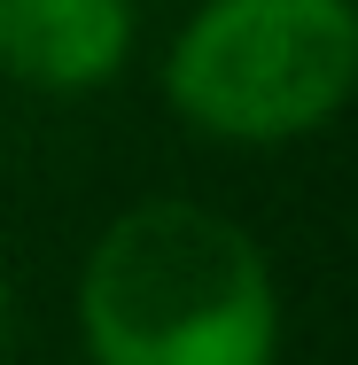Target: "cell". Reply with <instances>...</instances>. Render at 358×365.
<instances>
[{
    "label": "cell",
    "instance_id": "4",
    "mask_svg": "<svg viewBox=\"0 0 358 365\" xmlns=\"http://www.w3.org/2000/svg\"><path fill=\"white\" fill-rule=\"evenodd\" d=\"M0 350H8V280H0Z\"/></svg>",
    "mask_w": 358,
    "mask_h": 365
},
{
    "label": "cell",
    "instance_id": "2",
    "mask_svg": "<svg viewBox=\"0 0 358 365\" xmlns=\"http://www.w3.org/2000/svg\"><path fill=\"white\" fill-rule=\"evenodd\" d=\"M358 78V16L343 0H211L171 47V101L234 140L319 125Z\"/></svg>",
    "mask_w": 358,
    "mask_h": 365
},
{
    "label": "cell",
    "instance_id": "3",
    "mask_svg": "<svg viewBox=\"0 0 358 365\" xmlns=\"http://www.w3.org/2000/svg\"><path fill=\"white\" fill-rule=\"evenodd\" d=\"M133 39L125 0H0V71L39 86H86L117 71Z\"/></svg>",
    "mask_w": 358,
    "mask_h": 365
},
{
    "label": "cell",
    "instance_id": "1",
    "mask_svg": "<svg viewBox=\"0 0 358 365\" xmlns=\"http://www.w3.org/2000/svg\"><path fill=\"white\" fill-rule=\"evenodd\" d=\"M86 342L101 365H265V257L195 202H141L86 264Z\"/></svg>",
    "mask_w": 358,
    "mask_h": 365
}]
</instances>
